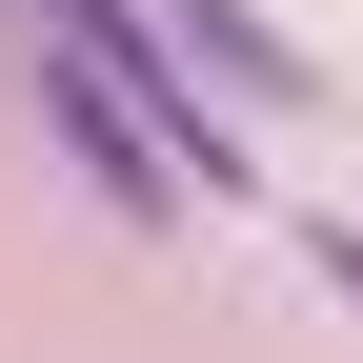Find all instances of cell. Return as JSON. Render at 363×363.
<instances>
[{"mask_svg": "<svg viewBox=\"0 0 363 363\" xmlns=\"http://www.w3.org/2000/svg\"><path fill=\"white\" fill-rule=\"evenodd\" d=\"M162 40L222 81V101H303V40L262 21V0H162Z\"/></svg>", "mask_w": 363, "mask_h": 363, "instance_id": "cell-1", "label": "cell"}, {"mask_svg": "<svg viewBox=\"0 0 363 363\" xmlns=\"http://www.w3.org/2000/svg\"><path fill=\"white\" fill-rule=\"evenodd\" d=\"M323 283H343V323H363V222H323Z\"/></svg>", "mask_w": 363, "mask_h": 363, "instance_id": "cell-2", "label": "cell"}]
</instances>
